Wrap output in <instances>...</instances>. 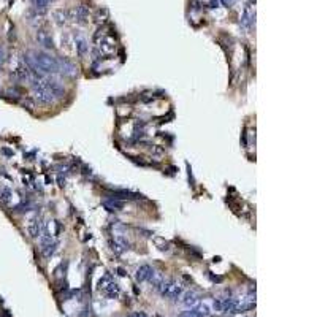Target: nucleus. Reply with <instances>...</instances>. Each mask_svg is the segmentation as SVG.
Listing matches in <instances>:
<instances>
[{"label": "nucleus", "instance_id": "obj_1", "mask_svg": "<svg viewBox=\"0 0 317 317\" xmlns=\"http://www.w3.org/2000/svg\"><path fill=\"white\" fill-rule=\"evenodd\" d=\"M24 65L35 75H56L59 73L57 59L51 56L46 51H30L26 53L24 56Z\"/></svg>", "mask_w": 317, "mask_h": 317}, {"label": "nucleus", "instance_id": "obj_2", "mask_svg": "<svg viewBox=\"0 0 317 317\" xmlns=\"http://www.w3.org/2000/svg\"><path fill=\"white\" fill-rule=\"evenodd\" d=\"M157 292L162 295L163 298H168L171 301H178V298H181V295L184 292L183 286L179 284L175 279H168V281H162V284L158 286Z\"/></svg>", "mask_w": 317, "mask_h": 317}, {"label": "nucleus", "instance_id": "obj_3", "mask_svg": "<svg viewBox=\"0 0 317 317\" xmlns=\"http://www.w3.org/2000/svg\"><path fill=\"white\" fill-rule=\"evenodd\" d=\"M32 94H33V99H35L38 103H41V105H51V103L56 100L54 99V95L43 86L41 79H33Z\"/></svg>", "mask_w": 317, "mask_h": 317}, {"label": "nucleus", "instance_id": "obj_4", "mask_svg": "<svg viewBox=\"0 0 317 317\" xmlns=\"http://www.w3.org/2000/svg\"><path fill=\"white\" fill-rule=\"evenodd\" d=\"M99 289L102 291V293L105 295L106 298H118L119 295H121V287L118 282H114L111 279V276L109 274H106V276H103L100 281H99Z\"/></svg>", "mask_w": 317, "mask_h": 317}, {"label": "nucleus", "instance_id": "obj_5", "mask_svg": "<svg viewBox=\"0 0 317 317\" xmlns=\"http://www.w3.org/2000/svg\"><path fill=\"white\" fill-rule=\"evenodd\" d=\"M40 241H41V254H43L46 259L53 257L54 252H56V249H57V246H59V243L54 239V237L50 235V233L43 229V233H41Z\"/></svg>", "mask_w": 317, "mask_h": 317}, {"label": "nucleus", "instance_id": "obj_6", "mask_svg": "<svg viewBox=\"0 0 317 317\" xmlns=\"http://www.w3.org/2000/svg\"><path fill=\"white\" fill-rule=\"evenodd\" d=\"M41 82H43V86L54 95V99L64 97L65 89H64V86H62L57 79H53V78H41Z\"/></svg>", "mask_w": 317, "mask_h": 317}, {"label": "nucleus", "instance_id": "obj_7", "mask_svg": "<svg viewBox=\"0 0 317 317\" xmlns=\"http://www.w3.org/2000/svg\"><path fill=\"white\" fill-rule=\"evenodd\" d=\"M57 67H59V73L65 75V77H75L77 75V65L67 57H59Z\"/></svg>", "mask_w": 317, "mask_h": 317}, {"label": "nucleus", "instance_id": "obj_8", "mask_svg": "<svg viewBox=\"0 0 317 317\" xmlns=\"http://www.w3.org/2000/svg\"><path fill=\"white\" fill-rule=\"evenodd\" d=\"M211 311L206 305H197L194 308L183 311L181 314H178V317H210Z\"/></svg>", "mask_w": 317, "mask_h": 317}, {"label": "nucleus", "instance_id": "obj_9", "mask_svg": "<svg viewBox=\"0 0 317 317\" xmlns=\"http://www.w3.org/2000/svg\"><path fill=\"white\" fill-rule=\"evenodd\" d=\"M154 270H153V266H149V265H141L138 270H136V273H135V279H136V282H146V281H149L151 278L154 276Z\"/></svg>", "mask_w": 317, "mask_h": 317}, {"label": "nucleus", "instance_id": "obj_10", "mask_svg": "<svg viewBox=\"0 0 317 317\" xmlns=\"http://www.w3.org/2000/svg\"><path fill=\"white\" fill-rule=\"evenodd\" d=\"M43 229H45V224L38 219V216H35V217L32 219V224L29 225V233H30V237H32V238L41 237V233H43Z\"/></svg>", "mask_w": 317, "mask_h": 317}, {"label": "nucleus", "instance_id": "obj_11", "mask_svg": "<svg viewBox=\"0 0 317 317\" xmlns=\"http://www.w3.org/2000/svg\"><path fill=\"white\" fill-rule=\"evenodd\" d=\"M37 41L43 48H46V50H53V48H54L51 35L48 32H45V30H38L37 32Z\"/></svg>", "mask_w": 317, "mask_h": 317}, {"label": "nucleus", "instance_id": "obj_12", "mask_svg": "<svg viewBox=\"0 0 317 317\" xmlns=\"http://www.w3.org/2000/svg\"><path fill=\"white\" fill-rule=\"evenodd\" d=\"M103 206L109 211V212H118V211H122L124 210V202H121V200L118 198H108L103 202Z\"/></svg>", "mask_w": 317, "mask_h": 317}, {"label": "nucleus", "instance_id": "obj_13", "mask_svg": "<svg viewBox=\"0 0 317 317\" xmlns=\"http://www.w3.org/2000/svg\"><path fill=\"white\" fill-rule=\"evenodd\" d=\"M129 241L124 238L122 235H116L114 237V243H113V251L116 254H122L124 251H127L129 249Z\"/></svg>", "mask_w": 317, "mask_h": 317}, {"label": "nucleus", "instance_id": "obj_14", "mask_svg": "<svg viewBox=\"0 0 317 317\" xmlns=\"http://www.w3.org/2000/svg\"><path fill=\"white\" fill-rule=\"evenodd\" d=\"M73 15H75V21H78V23H86V19L89 18L87 6H84V5L77 6V8L73 10Z\"/></svg>", "mask_w": 317, "mask_h": 317}, {"label": "nucleus", "instance_id": "obj_15", "mask_svg": "<svg viewBox=\"0 0 317 317\" xmlns=\"http://www.w3.org/2000/svg\"><path fill=\"white\" fill-rule=\"evenodd\" d=\"M183 297V305L184 306H187V308H194L198 305V297H197V293L195 292H187V293H184L181 295Z\"/></svg>", "mask_w": 317, "mask_h": 317}, {"label": "nucleus", "instance_id": "obj_16", "mask_svg": "<svg viewBox=\"0 0 317 317\" xmlns=\"http://www.w3.org/2000/svg\"><path fill=\"white\" fill-rule=\"evenodd\" d=\"M254 18H256V13H252L249 8H246L244 10V13H243V18H241V26L244 27V29H247L252 23H254Z\"/></svg>", "mask_w": 317, "mask_h": 317}, {"label": "nucleus", "instance_id": "obj_17", "mask_svg": "<svg viewBox=\"0 0 317 317\" xmlns=\"http://www.w3.org/2000/svg\"><path fill=\"white\" fill-rule=\"evenodd\" d=\"M15 75H16V78H19V79H32V72L27 68L26 65H21V67H18L16 68V72H15Z\"/></svg>", "mask_w": 317, "mask_h": 317}, {"label": "nucleus", "instance_id": "obj_18", "mask_svg": "<svg viewBox=\"0 0 317 317\" xmlns=\"http://www.w3.org/2000/svg\"><path fill=\"white\" fill-rule=\"evenodd\" d=\"M87 51H89V45H87V41H86L84 38H82V37L77 38V53L79 54V56H86Z\"/></svg>", "mask_w": 317, "mask_h": 317}, {"label": "nucleus", "instance_id": "obj_19", "mask_svg": "<svg viewBox=\"0 0 317 317\" xmlns=\"http://www.w3.org/2000/svg\"><path fill=\"white\" fill-rule=\"evenodd\" d=\"M67 15H68V11H64V10L56 11V13H54V18H56V23H57L59 26L65 24V23H67Z\"/></svg>", "mask_w": 317, "mask_h": 317}, {"label": "nucleus", "instance_id": "obj_20", "mask_svg": "<svg viewBox=\"0 0 317 317\" xmlns=\"http://www.w3.org/2000/svg\"><path fill=\"white\" fill-rule=\"evenodd\" d=\"M33 2V8L35 10H40V11H45L46 6L50 5L53 0H32Z\"/></svg>", "mask_w": 317, "mask_h": 317}, {"label": "nucleus", "instance_id": "obj_21", "mask_svg": "<svg viewBox=\"0 0 317 317\" xmlns=\"http://www.w3.org/2000/svg\"><path fill=\"white\" fill-rule=\"evenodd\" d=\"M0 200H2L3 203H10V200H11V190H10V189H3L2 194H0Z\"/></svg>", "mask_w": 317, "mask_h": 317}, {"label": "nucleus", "instance_id": "obj_22", "mask_svg": "<svg viewBox=\"0 0 317 317\" xmlns=\"http://www.w3.org/2000/svg\"><path fill=\"white\" fill-rule=\"evenodd\" d=\"M5 57H6V54H5V50H3V48H0V68H2V65H3V62H5Z\"/></svg>", "mask_w": 317, "mask_h": 317}, {"label": "nucleus", "instance_id": "obj_23", "mask_svg": "<svg viewBox=\"0 0 317 317\" xmlns=\"http://www.w3.org/2000/svg\"><path fill=\"white\" fill-rule=\"evenodd\" d=\"M220 2H222L224 5H227V6H232L233 3L237 2V0H220Z\"/></svg>", "mask_w": 317, "mask_h": 317}, {"label": "nucleus", "instance_id": "obj_24", "mask_svg": "<svg viewBox=\"0 0 317 317\" xmlns=\"http://www.w3.org/2000/svg\"><path fill=\"white\" fill-rule=\"evenodd\" d=\"M211 6H212V8H217V6H219V0H211Z\"/></svg>", "mask_w": 317, "mask_h": 317}]
</instances>
